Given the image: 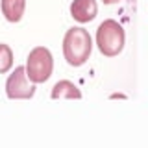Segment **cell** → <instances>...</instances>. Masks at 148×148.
<instances>
[{
  "label": "cell",
  "instance_id": "6da1fadb",
  "mask_svg": "<svg viewBox=\"0 0 148 148\" xmlns=\"http://www.w3.org/2000/svg\"><path fill=\"white\" fill-rule=\"evenodd\" d=\"M92 52V39L85 28L74 26L63 37V56L71 67H82Z\"/></svg>",
  "mask_w": 148,
  "mask_h": 148
},
{
  "label": "cell",
  "instance_id": "7a4b0ae2",
  "mask_svg": "<svg viewBox=\"0 0 148 148\" xmlns=\"http://www.w3.org/2000/svg\"><path fill=\"white\" fill-rule=\"evenodd\" d=\"M126 34L115 18H108L96 28V46L106 58H115L124 50Z\"/></svg>",
  "mask_w": 148,
  "mask_h": 148
},
{
  "label": "cell",
  "instance_id": "3957f363",
  "mask_svg": "<svg viewBox=\"0 0 148 148\" xmlns=\"http://www.w3.org/2000/svg\"><path fill=\"white\" fill-rule=\"evenodd\" d=\"M54 71V58L46 46H35L30 54H28L26 65H24V72L26 78L32 83H45L52 76Z\"/></svg>",
  "mask_w": 148,
  "mask_h": 148
},
{
  "label": "cell",
  "instance_id": "277c9868",
  "mask_svg": "<svg viewBox=\"0 0 148 148\" xmlns=\"http://www.w3.org/2000/svg\"><path fill=\"white\" fill-rule=\"evenodd\" d=\"M6 95L9 100H30L35 95V83L26 78L24 67H15V71L6 80Z\"/></svg>",
  "mask_w": 148,
  "mask_h": 148
},
{
  "label": "cell",
  "instance_id": "5b68a950",
  "mask_svg": "<svg viewBox=\"0 0 148 148\" xmlns=\"http://www.w3.org/2000/svg\"><path fill=\"white\" fill-rule=\"evenodd\" d=\"M69 9H71V17L80 24H87V22L95 21L96 13H98L96 0H72Z\"/></svg>",
  "mask_w": 148,
  "mask_h": 148
},
{
  "label": "cell",
  "instance_id": "8992f818",
  "mask_svg": "<svg viewBox=\"0 0 148 148\" xmlns=\"http://www.w3.org/2000/svg\"><path fill=\"white\" fill-rule=\"evenodd\" d=\"M0 8H2V15L6 17V21L15 24V22L22 21L26 0H0Z\"/></svg>",
  "mask_w": 148,
  "mask_h": 148
},
{
  "label": "cell",
  "instance_id": "52a82bcc",
  "mask_svg": "<svg viewBox=\"0 0 148 148\" xmlns=\"http://www.w3.org/2000/svg\"><path fill=\"white\" fill-rule=\"evenodd\" d=\"M50 96L54 100H59V98H74V100H80L82 98V91L78 85H74L72 82L69 80H59L58 83H54L52 91H50Z\"/></svg>",
  "mask_w": 148,
  "mask_h": 148
},
{
  "label": "cell",
  "instance_id": "ba28073f",
  "mask_svg": "<svg viewBox=\"0 0 148 148\" xmlns=\"http://www.w3.org/2000/svg\"><path fill=\"white\" fill-rule=\"evenodd\" d=\"M13 67V50L8 45L0 43V74H6Z\"/></svg>",
  "mask_w": 148,
  "mask_h": 148
},
{
  "label": "cell",
  "instance_id": "9c48e42d",
  "mask_svg": "<svg viewBox=\"0 0 148 148\" xmlns=\"http://www.w3.org/2000/svg\"><path fill=\"white\" fill-rule=\"evenodd\" d=\"M111 98H126V95H120V92H113Z\"/></svg>",
  "mask_w": 148,
  "mask_h": 148
},
{
  "label": "cell",
  "instance_id": "30bf717a",
  "mask_svg": "<svg viewBox=\"0 0 148 148\" xmlns=\"http://www.w3.org/2000/svg\"><path fill=\"white\" fill-rule=\"evenodd\" d=\"M102 2H104L106 6H109V4H119L120 0H102Z\"/></svg>",
  "mask_w": 148,
  "mask_h": 148
}]
</instances>
